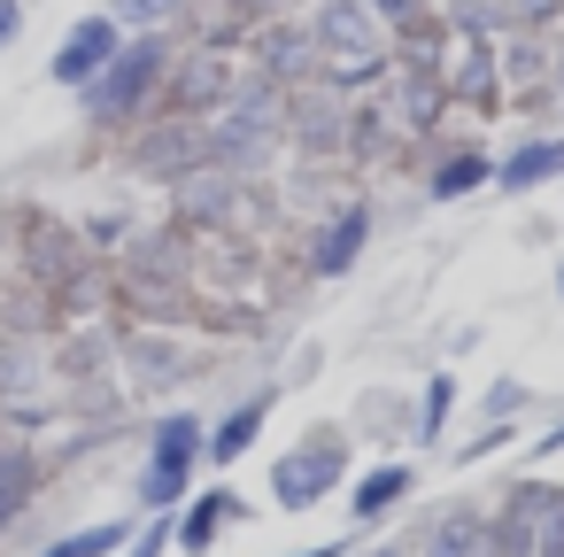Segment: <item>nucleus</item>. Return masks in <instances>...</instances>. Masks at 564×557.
Segmentation results:
<instances>
[{"instance_id": "19", "label": "nucleus", "mask_w": 564, "mask_h": 557, "mask_svg": "<svg viewBox=\"0 0 564 557\" xmlns=\"http://www.w3.org/2000/svg\"><path fill=\"white\" fill-rule=\"evenodd\" d=\"M271 410H279V379H263V387L232 395V403L209 418V472H232L240 457H256V441H263Z\"/></svg>"}, {"instance_id": "24", "label": "nucleus", "mask_w": 564, "mask_h": 557, "mask_svg": "<svg viewBox=\"0 0 564 557\" xmlns=\"http://www.w3.org/2000/svg\"><path fill=\"white\" fill-rule=\"evenodd\" d=\"M495 55H502V86H541L549 78V40L541 32H495Z\"/></svg>"}, {"instance_id": "23", "label": "nucleus", "mask_w": 564, "mask_h": 557, "mask_svg": "<svg viewBox=\"0 0 564 557\" xmlns=\"http://www.w3.org/2000/svg\"><path fill=\"white\" fill-rule=\"evenodd\" d=\"M132 511H117V518H86V526H70V534H55V542H40L32 557H117L124 542H132Z\"/></svg>"}, {"instance_id": "35", "label": "nucleus", "mask_w": 564, "mask_h": 557, "mask_svg": "<svg viewBox=\"0 0 564 557\" xmlns=\"http://www.w3.org/2000/svg\"><path fill=\"white\" fill-rule=\"evenodd\" d=\"M286 557H356V534H333V542H310V549H286Z\"/></svg>"}, {"instance_id": "12", "label": "nucleus", "mask_w": 564, "mask_h": 557, "mask_svg": "<svg viewBox=\"0 0 564 557\" xmlns=\"http://www.w3.org/2000/svg\"><path fill=\"white\" fill-rule=\"evenodd\" d=\"M549 186H564V132L518 125V140L495 148V194L525 202V194H549Z\"/></svg>"}, {"instance_id": "22", "label": "nucleus", "mask_w": 564, "mask_h": 557, "mask_svg": "<svg viewBox=\"0 0 564 557\" xmlns=\"http://www.w3.org/2000/svg\"><path fill=\"white\" fill-rule=\"evenodd\" d=\"M124 364H132L140 387H178V379H194V372H186V349H178L171 333H124Z\"/></svg>"}, {"instance_id": "29", "label": "nucleus", "mask_w": 564, "mask_h": 557, "mask_svg": "<svg viewBox=\"0 0 564 557\" xmlns=\"http://www.w3.org/2000/svg\"><path fill=\"white\" fill-rule=\"evenodd\" d=\"M117 557H171V518H140L132 542H124Z\"/></svg>"}, {"instance_id": "25", "label": "nucleus", "mask_w": 564, "mask_h": 557, "mask_svg": "<svg viewBox=\"0 0 564 557\" xmlns=\"http://www.w3.org/2000/svg\"><path fill=\"white\" fill-rule=\"evenodd\" d=\"M533 410V387L518 379V372H495L487 387H479V426H518Z\"/></svg>"}, {"instance_id": "32", "label": "nucleus", "mask_w": 564, "mask_h": 557, "mask_svg": "<svg viewBox=\"0 0 564 557\" xmlns=\"http://www.w3.org/2000/svg\"><path fill=\"white\" fill-rule=\"evenodd\" d=\"M356 557H417V549H410V526H402V534H364Z\"/></svg>"}, {"instance_id": "11", "label": "nucleus", "mask_w": 564, "mask_h": 557, "mask_svg": "<svg viewBox=\"0 0 564 557\" xmlns=\"http://www.w3.org/2000/svg\"><path fill=\"white\" fill-rule=\"evenodd\" d=\"M256 518V503L232 488V480H209V488H194L178 511H171V557H209L232 526H248Z\"/></svg>"}, {"instance_id": "27", "label": "nucleus", "mask_w": 564, "mask_h": 557, "mask_svg": "<svg viewBox=\"0 0 564 557\" xmlns=\"http://www.w3.org/2000/svg\"><path fill=\"white\" fill-rule=\"evenodd\" d=\"M502 449H518V426H471L464 441H448V472H479Z\"/></svg>"}, {"instance_id": "17", "label": "nucleus", "mask_w": 564, "mask_h": 557, "mask_svg": "<svg viewBox=\"0 0 564 557\" xmlns=\"http://www.w3.org/2000/svg\"><path fill=\"white\" fill-rule=\"evenodd\" d=\"M132 171L155 179V186H178V179L209 171V163H202V125H186V117H155V125H140V140H132Z\"/></svg>"}, {"instance_id": "21", "label": "nucleus", "mask_w": 564, "mask_h": 557, "mask_svg": "<svg viewBox=\"0 0 564 557\" xmlns=\"http://www.w3.org/2000/svg\"><path fill=\"white\" fill-rule=\"evenodd\" d=\"M456 403H464V379H456L448 364H433L425 387H417V403H410V441H417V449H448V418H456Z\"/></svg>"}, {"instance_id": "34", "label": "nucleus", "mask_w": 564, "mask_h": 557, "mask_svg": "<svg viewBox=\"0 0 564 557\" xmlns=\"http://www.w3.org/2000/svg\"><path fill=\"white\" fill-rule=\"evenodd\" d=\"M317 364H325V349H317V341H302V356H294V372H286V387H310V379H317Z\"/></svg>"}, {"instance_id": "13", "label": "nucleus", "mask_w": 564, "mask_h": 557, "mask_svg": "<svg viewBox=\"0 0 564 557\" xmlns=\"http://www.w3.org/2000/svg\"><path fill=\"white\" fill-rule=\"evenodd\" d=\"M410 549L417 557H495L487 549V495H448L433 511L410 518Z\"/></svg>"}, {"instance_id": "31", "label": "nucleus", "mask_w": 564, "mask_h": 557, "mask_svg": "<svg viewBox=\"0 0 564 557\" xmlns=\"http://www.w3.org/2000/svg\"><path fill=\"white\" fill-rule=\"evenodd\" d=\"M556 457H564V410L533 433V449H525V464H518V472H541V464H556Z\"/></svg>"}, {"instance_id": "16", "label": "nucleus", "mask_w": 564, "mask_h": 557, "mask_svg": "<svg viewBox=\"0 0 564 557\" xmlns=\"http://www.w3.org/2000/svg\"><path fill=\"white\" fill-rule=\"evenodd\" d=\"M171 217H178V233H232L248 217V179L194 171V179L171 186Z\"/></svg>"}, {"instance_id": "6", "label": "nucleus", "mask_w": 564, "mask_h": 557, "mask_svg": "<svg viewBox=\"0 0 564 557\" xmlns=\"http://www.w3.org/2000/svg\"><path fill=\"white\" fill-rule=\"evenodd\" d=\"M371 240H379V202L371 194H340L317 225H310V240H302V271L310 279H348L364 256H371Z\"/></svg>"}, {"instance_id": "3", "label": "nucleus", "mask_w": 564, "mask_h": 557, "mask_svg": "<svg viewBox=\"0 0 564 557\" xmlns=\"http://www.w3.org/2000/svg\"><path fill=\"white\" fill-rule=\"evenodd\" d=\"M171 63H178V40H171V32H124L117 63L78 94V117H86L94 132H140V125L163 109Z\"/></svg>"}, {"instance_id": "1", "label": "nucleus", "mask_w": 564, "mask_h": 557, "mask_svg": "<svg viewBox=\"0 0 564 557\" xmlns=\"http://www.w3.org/2000/svg\"><path fill=\"white\" fill-rule=\"evenodd\" d=\"M279 156H286V86L240 71L232 101L202 125V163L225 179H263Z\"/></svg>"}, {"instance_id": "14", "label": "nucleus", "mask_w": 564, "mask_h": 557, "mask_svg": "<svg viewBox=\"0 0 564 557\" xmlns=\"http://www.w3.org/2000/svg\"><path fill=\"white\" fill-rule=\"evenodd\" d=\"M117 47H124V24L109 17V9H94V17H78L70 32H63V47H55V63H47V78L63 86V94H86L109 63H117Z\"/></svg>"}, {"instance_id": "2", "label": "nucleus", "mask_w": 564, "mask_h": 557, "mask_svg": "<svg viewBox=\"0 0 564 557\" xmlns=\"http://www.w3.org/2000/svg\"><path fill=\"white\" fill-rule=\"evenodd\" d=\"M209 472V418L194 403H171L140 433V472H132V518H171Z\"/></svg>"}, {"instance_id": "8", "label": "nucleus", "mask_w": 564, "mask_h": 557, "mask_svg": "<svg viewBox=\"0 0 564 557\" xmlns=\"http://www.w3.org/2000/svg\"><path fill=\"white\" fill-rule=\"evenodd\" d=\"M232 86H240V63H232L225 47H194V55L171 63V78H163V109H155V117L209 125V117L232 101Z\"/></svg>"}, {"instance_id": "5", "label": "nucleus", "mask_w": 564, "mask_h": 557, "mask_svg": "<svg viewBox=\"0 0 564 557\" xmlns=\"http://www.w3.org/2000/svg\"><path fill=\"white\" fill-rule=\"evenodd\" d=\"M441 86H448V117H456V109L495 117V109L510 101V86H502V55H495V32H479V24H448Z\"/></svg>"}, {"instance_id": "9", "label": "nucleus", "mask_w": 564, "mask_h": 557, "mask_svg": "<svg viewBox=\"0 0 564 557\" xmlns=\"http://www.w3.org/2000/svg\"><path fill=\"white\" fill-rule=\"evenodd\" d=\"M479 194H495V148L487 140H433L417 202L425 210H456V202H479Z\"/></svg>"}, {"instance_id": "37", "label": "nucleus", "mask_w": 564, "mask_h": 557, "mask_svg": "<svg viewBox=\"0 0 564 557\" xmlns=\"http://www.w3.org/2000/svg\"><path fill=\"white\" fill-rule=\"evenodd\" d=\"M549 287H556V302H564V248H556V271H549Z\"/></svg>"}, {"instance_id": "30", "label": "nucleus", "mask_w": 564, "mask_h": 557, "mask_svg": "<svg viewBox=\"0 0 564 557\" xmlns=\"http://www.w3.org/2000/svg\"><path fill=\"white\" fill-rule=\"evenodd\" d=\"M124 240H132V217H124V210L86 217V248H124Z\"/></svg>"}, {"instance_id": "33", "label": "nucleus", "mask_w": 564, "mask_h": 557, "mask_svg": "<svg viewBox=\"0 0 564 557\" xmlns=\"http://www.w3.org/2000/svg\"><path fill=\"white\" fill-rule=\"evenodd\" d=\"M24 40V0H0V55Z\"/></svg>"}, {"instance_id": "4", "label": "nucleus", "mask_w": 564, "mask_h": 557, "mask_svg": "<svg viewBox=\"0 0 564 557\" xmlns=\"http://www.w3.org/2000/svg\"><path fill=\"white\" fill-rule=\"evenodd\" d=\"M348 472H356V433L333 426V418H317L302 441H286V449L271 457V511L302 518V511L333 503V495L348 488Z\"/></svg>"}, {"instance_id": "18", "label": "nucleus", "mask_w": 564, "mask_h": 557, "mask_svg": "<svg viewBox=\"0 0 564 557\" xmlns=\"http://www.w3.org/2000/svg\"><path fill=\"white\" fill-rule=\"evenodd\" d=\"M117 256H124V287L140 302H178V287H186V233H132Z\"/></svg>"}, {"instance_id": "20", "label": "nucleus", "mask_w": 564, "mask_h": 557, "mask_svg": "<svg viewBox=\"0 0 564 557\" xmlns=\"http://www.w3.org/2000/svg\"><path fill=\"white\" fill-rule=\"evenodd\" d=\"M47 488V457L32 441H0V534H17Z\"/></svg>"}, {"instance_id": "15", "label": "nucleus", "mask_w": 564, "mask_h": 557, "mask_svg": "<svg viewBox=\"0 0 564 557\" xmlns=\"http://www.w3.org/2000/svg\"><path fill=\"white\" fill-rule=\"evenodd\" d=\"M248 71L271 78V86H310V78H317L310 24H302V17H263V24L248 32Z\"/></svg>"}, {"instance_id": "28", "label": "nucleus", "mask_w": 564, "mask_h": 557, "mask_svg": "<svg viewBox=\"0 0 564 557\" xmlns=\"http://www.w3.org/2000/svg\"><path fill=\"white\" fill-rule=\"evenodd\" d=\"M502 32H541V40H556V32H564V0H502Z\"/></svg>"}, {"instance_id": "10", "label": "nucleus", "mask_w": 564, "mask_h": 557, "mask_svg": "<svg viewBox=\"0 0 564 557\" xmlns=\"http://www.w3.org/2000/svg\"><path fill=\"white\" fill-rule=\"evenodd\" d=\"M310 47H317V71H333V63H364V55H394V40H387V24L364 9V0H310Z\"/></svg>"}, {"instance_id": "7", "label": "nucleus", "mask_w": 564, "mask_h": 557, "mask_svg": "<svg viewBox=\"0 0 564 557\" xmlns=\"http://www.w3.org/2000/svg\"><path fill=\"white\" fill-rule=\"evenodd\" d=\"M417 457H379V464H364V472H348V488H340V518H348V534L364 542V534H379V526H394L410 503H417Z\"/></svg>"}, {"instance_id": "26", "label": "nucleus", "mask_w": 564, "mask_h": 557, "mask_svg": "<svg viewBox=\"0 0 564 557\" xmlns=\"http://www.w3.org/2000/svg\"><path fill=\"white\" fill-rule=\"evenodd\" d=\"M186 9H194V0H109V17H117L124 32H178Z\"/></svg>"}, {"instance_id": "36", "label": "nucleus", "mask_w": 564, "mask_h": 557, "mask_svg": "<svg viewBox=\"0 0 564 557\" xmlns=\"http://www.w3.org/2000/svg\"><path fill=\"white\" fill-rule=\"evenodd\" d=\"M549 86H556V101H564V32L549 40Z\"/></svg>"}]
</instances>
